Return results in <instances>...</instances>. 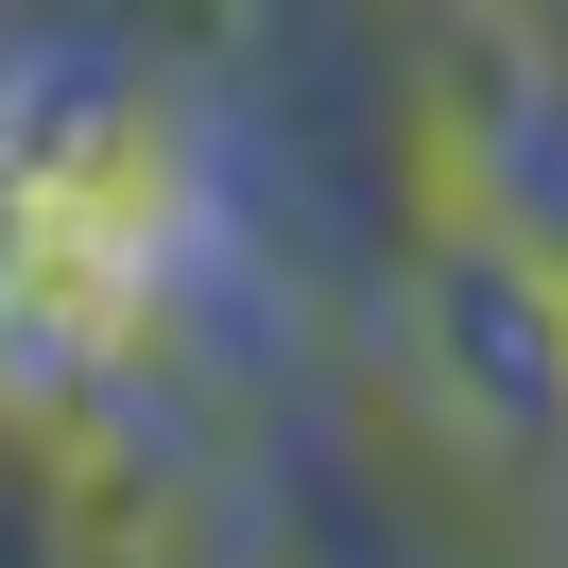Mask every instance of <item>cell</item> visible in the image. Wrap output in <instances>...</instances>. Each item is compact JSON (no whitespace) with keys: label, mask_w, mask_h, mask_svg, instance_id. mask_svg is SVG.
I'll return each mask as SVG.
<instances>
[{"label":"cell","mask_w":568,"mask_h":568,"mask_svg":"<svg viewBox=\"0 0 568 568\" xmlns=\"http://www.w3.org/2000/svg\"><path fill=\"white\" fill-rule=\"evenodd\" d=\"M155 293V190L87 121H0V362H87Z\"/></svg>","instance_id":"cell-1"}]
</instances>
